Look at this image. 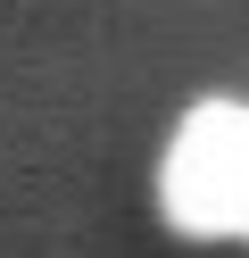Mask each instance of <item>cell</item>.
I'll list each match as a JSON object with an SVG mask.
<instances>
[{
	"label": "cell",
	"mask_w": 249,
	"mask_h": 258,
	"mask_svg": "<svg viewBox=\"0 0 249 258\" xmlns=\"http://www.w3.org/2000/svg\"><path fill=\"white\" fill-rule=\"evenodd\" d=\"M158 217L191 241H249V100H191L158 150Z\"/></svg>",
	"instance_id": "1"
}]
</instances>
